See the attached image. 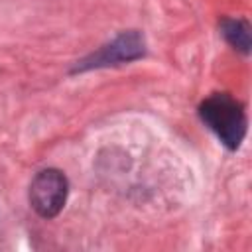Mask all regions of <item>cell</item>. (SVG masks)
<instances>
[{
  "mask_svg": "<svg viewBox=\"0 0 252 252\" xmlns=\"http://www.w3.org/2000/svg\"><path fill=\"white\" fill-rule=\"evenodd\" d=\"M199 116L228 150H236L242 144L248 120L244 106L230 94L217 93L205 98L199 106Z\"/></svg>",
  "mask_w": 252,
  "mask_h": 252,
  "instance_id": "obj_1",
  "label": "cell"
},
{
  "mask_svg": "<svg viewBox=\"0 0 252 252\" xmlns=\"http://www.w3.org/2000/svg\"><path fill=\"white\" fill-rule=\"evenodd\" d=\"M67 193V177L59 169H43L30 183V205L39 217L53 219L61 213Z\"/></svg>",
  "mask_w": 252,
  "mask_h": 252,
  "instance_id": "obj_2",
  "label": "cell"
},
{
  "mask_svg": "<svg viewBox=\"0 0 252 252\" xmlns=\"http://www.w3.org/2000/svg\"><path fill=\"white\" fill-rule=\"evenodd\" d=\"M144 37L138 32H126L112 39L108 45L100 47L87 59L79 61L73 71H87V69H98V67H108V65H120L134 61L144 55Z\"/></svg>",
  "mask_w": 252,
  "mask_h": 252,
  "instance_id": "obj_3",
  "label": "cell"
},
{
  "mask_svg": "<svg viewBox=\"0 0 252 252\" xmlns=\"http://www.w3.org/2000/svg\"><path fill=\"white\" fill-rule=\"evenodd\" d=\"M222 35L230 45L240 49L242 53L250 51V26L244 20H222L220 24Z\"/></svg>",
  "mask_w": 252,
  "mask_h": 252,
  "instance_id": "obj_4",
  "label": "cell"
}]
</instances>
